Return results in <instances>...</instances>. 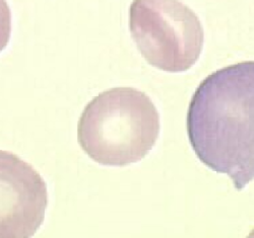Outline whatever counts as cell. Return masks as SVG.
Wrapping results in <instances>:
<instances>
[{
  "mask_svg": "<svg viewBox=\"0 0 254 238\" xmlns=\"http://www.w3.org/2000/svg\"><path fill=\"white\" fill-rule=\"evenodd\" d=\"M187 135L195 155L242 190L254 181V61L203 79L190 101Z\"/></svg>",
  "mask_w": 254,
  "mask_h": 238,
  "instance_id": "6da1fadb",
  "label": "cell"
},
{
  "mask_svg": "<svg viewBox=\"0 0 254 238\" xmlns=\"http://www.w3.org/2000/svg\"><path fill=\"white\" fill-rule=\"evenodd\" d=\"M160 115L149 95L133 88H114L95 96L77 123V142L102 165L136 163L156 145Z\"/></svg>",
  "mask_w": 254,
  "mask_h": 238,
  "instance_id": "7a4b0ae2",
  "label": "cell"
},
{
  "mask_svg": "<svg viewBox=\"0 0 254 238\" xmlns=\"http://www.w3.org/2000/svg\"><path fill=\"white\" fill-rule=\"evenodd\" d=\"M48 207L44 179L28 162L0 150V237H32Z\"/></svg>",
  "mask_w": 254,
  "mask_h": 238,
  "instance_id": "277c9868",
  "label": "cell"
},
{
  "mask_svg": "<svg viewBox=\"0 0 254 238\" xmlns=\"http://www.w3.org/2000/svg\"><path fill=\"white\" fill-rule=\"evenodd\" d=\"M129 31L144 60L166 72L189 70L203 49L200 20L179 0H133Z\"/></svg>",
  "mask_w": 254,
  "mask_h": 238,
  "instance_id": "3957f363",
  "label": "cell"
},
{
  "mask_svg": "<svg viewBox=\"0 0 254 238\" xmlns=\"http://www.w3.org/2000/svg\"><path fill=\"white\" fill-rule=\"evenodd\" d=\"M11 37V12L6 0H0V53L8 45Z\"/></svg>",
  "mask_w": 254,
  "mask_h": 238,
  "instance_id": "5b68a950",
  "label": "cell"
}]
</instances>
